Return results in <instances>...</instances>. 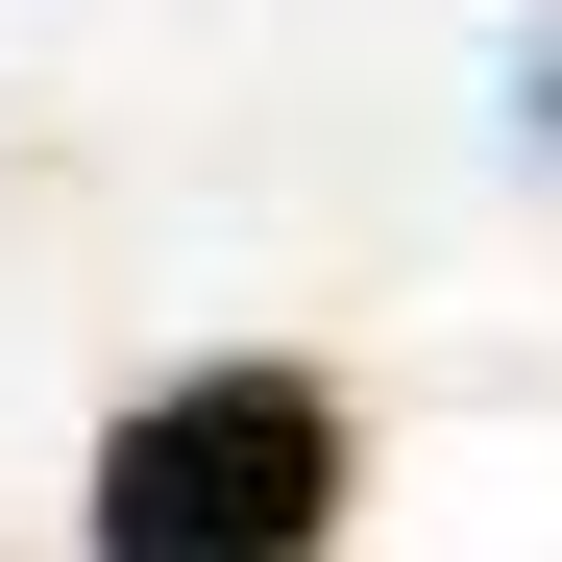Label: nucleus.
I'll return each instance as SVG.
<instances>
[{"label":"nucleus","instance_id":"nucleus-1","mask_svg":"<svg viewBox=\"0 0 562 562\" xmlns=\"http://www.w3.org/2000/svg\"><path fill=\"white\" fill-rule=\"evenodd\" d=\"M342 514V392L318 367H171L99 440V562H318Z\"/></svg>","mask_w":562,"mask_h":562},{"label":"nucleus","instance_id":"nucleus-2","mask_svg":"<svg viewBox=\"0 0 562 562\" xmlns=\"http://www.w3.org/2000/svg\"><path fill=\"white\" fill-rule=\"evenodd\" d=\"M538 123H562V49H538Z\"/></svg>","mask_w":562,"mask_h":562}]
</instances>
